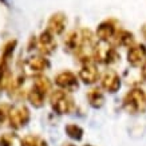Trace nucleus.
<instances>
[{
    "label": "nucleus",
    "mask_w": 146,
    "mask_h": 146,
    "mask_svg": "<svg viewBox=\"0 0 146 146\" xmlns=\"http://www.w3.org/2000/svg\"><path fill=\"white\" fill-rule=\"evenodd\" d=\"M123 109L129 114H142L146 111V94L142 89H131L123 98Z\"/></svg>",
    "instance_id": "nucleus-1"
},
{
    "label": "nucleus",
    "mask_w": 146,
    "mask_h": 146,
    "mask_svg": "<svg viewBox=\"0 0 146 146\" xmlns=\"http://www.w3.org/2000/svg\"><path fill=\"white\" fill-rule=\"evenodd\" d=\"M50 103L52 110L58 114H71L75 110V103L72 97L63 90L52 91L50 95Z\"/></svg>",
    "instance_id": "nucleus-2"
},
{
    "label": "nucleus",
    "mask_w": 146,
    "mask_h": 146,
    "mask_svg": "<svg viewBox=\"0 0 146 146\" xmlns=\"http://www.w3.org/2000/svg\"><path fill=\"white\" fill-rule=\"evenodd\" d=\"M93 59L102 64H114L119 59V55L110 42L99 40L94 47Z\"/></svg>",
    "instance_id": "nucleus-3"
},
{
    "label": "nucleus",
    "mask_w": 146,
    "mask_h": 146,
    "mask_svg": "<svg viewBox=\"0 0 146 146\" xmlns=\"http://www.w3.org/2000/svg\"><path fill=\"white\" fill-rule=\"evenodd\" d=\"M8 122L9 126L15 130L24 127L30 122V110L24 105H18L9 109L8 113Z\"/></svg>",
    "instance_id": "nucleus-4"
},
{
    "label": "nucleus",
    "mask_w": 146,
    "mask_h": 146,
    "mask_svg": "<svg viewBox=\"0 0 146 146\" xmlns=\"http://www.w3.org/2000/svg\"><path fill=\"white\" fill-rule=\"evenodd\" d=\"M15 47H16V42L12 40V42H8L4 46V48H3V52H1V56H0V87L9 83L8 63L9 59L12 58Z\"/></svg>",
    "instance_id": "nucleus-5"
},
{
    "label": "nucleus",
    "mask_w": 146,
    "mask_h": 146,
    "mask_svg": "<svg viewBox=\"0 0 146 146\" xmlns=\"http://www.w3.org/2000/svg\"><path fill=\"white\" fill-rule=\"evenodd\" d=\"M23 68L27 75H39L50 68V60L44 56H31L24 62Z\"/></svg>",
    "instance_id": "nucleus-6"
},
{
    "label": "nucleus",
    "mask_w": 146,
    "mask_h": 146,
    "mask_svg": "<svg viewBox=\"0 0 146 146\" xmlns=\"http://www.w3.org/2000/svg\"><path fill=\"white\" fill-rule=\"evenodd\" d=\"M55 83L60 87V90L71 93L78 89V78L71 71H62L55 76Z\"/></svg>",
    "instance_id": "nucleus-7"
},
{
    "label": "nucleus",
    "mask_w": 146,
    "mask_h": 146,
    "mask_svg": "<svg viewBox=\"0 0 146 146\" xmlns=\"http://www.w3.org/2000/svg\"><path fill=\"white\" fill-rule=\"evenodd\" d=\"M101 86L103 90L109 93H117L121 87V78L114 70H106L105 74L102 75Z\"/></svg>",
    "instance_id": "nucleus-8"
},
{
    "label": "nucleus",
    "mask_w": 146,
    "mask_h": 146,
    "mask_svg": "<svg viewBox=\"0 0 146 146\" xmlns=\"http://www.w3.org/2000/svg\"><path fill=\"white\" fill-rule=\"evenodd\" d=\"M99 78V71H98V67L95 66L94 62H86L82 63V67H80L79 71V79L86 84H93L95 83Z\"/></svg>",
    "instance_id": "nucleus-9"
},
{
    "label": "nucleus",
    "mask_w": 146,
    "mask_h": 146,
    "mask_svg": "<svg viewBox=\"0 0 146 146\" xmlns=\"http://www.w3.org/2000/svg\"><path fill=\"white\" fill-rule=\"evenodd\" d=\"M38 46H39L40 52L43 55H51L56 50V40L48 30H46L39 35Z\"/></svg>",
    "instance_id": "nucleus-10"
},
{
    "label": "nucleus",
    "mask_w": 146,
    "mask_h": 146,
    "mask_svg": "<svg viewBox=\"0 0 146 146\" xmlns=\"http://www.w3.org/2000/svg\"><path fill=\"white\" fill-rule=\"evenodd\" d=\"M127 62L133 67L142 66L146 63V47L143 44H134L127 52Z\"/></svg>",
    "instance_id": "nucleus-11"
},
{
    "label": "nucleus",
    "mask_w": 146,
    "mask_h": 146,
    "mask_svg": "<svg viewBox=\"0 0 146 146\" xmlns=\"http://www.w3.org/2000/svg\"><path fill=\"white\" fill-rule=\"evenodd\" d=\"M66 24H67V18L66 15L62 12H56L51 15V18L48 19L47 23V30H48L54 36L55 35H60L63 34V31L66 30Z\"/></svg>",
    "instance_id": "nucleus-12"
},
{
    "label": "nucleus",
    "mask_w": 146,
    "mask_h": 146,
    "mask_svg": "<svg viewBox=\"0 0 146 146\" xmlns=\"http://www.w3.org/2000/svg\"><path fill=\"white\" fill-rule=\"evenodd\" d=\"M118 31L117 23L114 20H105L102 22L97 28V36L99 38V40H105L109 42L110 39H113Z\"/></svg>",
    "instance_id": "nucleus-13"
},
{
    "label": "nucleus",
    "mask_w": 146,
    "mask_h": 146,
    "mask_svg": "<svg viewBox=\"0 0 146 146\" xmlns=\"http://www.w3.org/2000/svg\"><path fill=\"white\" fill-rule=\"evenodd\" d=\"M115 39V44L122 46V47H133L134 43H135V39H134V35L130 31H126V30H118L117 34L114 36Z\"/></svg>",
    "instance_id": "nucleus-14"
},
{
    "label": "nucleus",
    "mask_w": 146,
    "mask_h": 146,
    "mask_svg": "<svg viewBox=\"0 0 146 146\" xmlns=\"http://www.w3.org/2000/svg\"><path fill=\"white\" fill-rule=\"evenodd\" d=\"M46 97H47V95H46L43 91H40L39 89H36L34 84H32V87L28 90V93H27V99H28V102H30L34 107L43 106Z\"/></svg>",
    "instance_id": "nucleus-15"
},
{
    "label": "nucleus",
    "mask_w": 146,
    "mask_h": 146,
    "mask_svg": "<svg viewBox=\"0 0 146 146\" xmlns=\"http://www.w3.org/2000/svg\"><path fill=\"white\" fill-rule=\"evenodd\" d=\"M80 44V32L71 31L64 39V51L67 52H76Z\"/></svg>",
    "instance_id": "nucleus-16"
},
{
    "label": "nucleus",
    "mask_w": 146,
    "mask_h": 146,
    "mask_svg": "<svg viewBox=\"0 0 146 146\" xmlns=\"http://www.w3.org/2000/svg\"><path fill=\"white\" fill-rule=\"evenodd\" d=\"M87 101H89L90 106L95 107V109H99V107L103 106L105 103V95L102 93L101 89L98 87H94L87 93Z\"/></svg>",
    "instance_id": "nucleus-17"
},
{
    "label": "nucleus",
    "mask_w": 146,
    "mask_h": 146,
    "mask_svg": "<svg viewBox=\"0 0 146 146\" xmlns=\"http://www.w3.org/2000/svg\"><path fill=\"white\" fill-rule=\"evenodd\" d=\"M0 146H22V138L15 133H4L0 135Z\"/></svg>",
    "instance_id": "nucleus-18"
},
{
    "label": "nucleus",
    "mask_w": 146,
    "mask_h": 146,
    "mask_svg": "<svg viewBox=\"0 0 146 146\" xmlns=\"http://www.w3.org/2000/svg\"><path fill=\"white\" fill-rule=\"evenodd\" d=\"M22 146H48L47 142L39 135L35 134H27L22 139Z\"/></svg>",
    "instance_id": "nucleus-19"
},
{
    "label": "nucleus",
    "mask_w": 146,
    "mask_h": 146,
    "mask_svg": "<svg viewBox=\"0 0 146 146\" xmlns=\"http://www.w3.org/2000/svg\"><path fill=\"white\" fill-rule=\"evenodd\" d=\"M64 131H66V134L68 137L72 138V139H75V141H79V139H82V137H83V129L75 123L67 125L66 127H64Z\"/></svg>",
    "instance_id": "nucleus-20"
},
{
    "label": "nucleus",
    "mask_w": 146,
    "mask_h": 146,
    "mask_svg": "<svg viewBox=\"0 0 146 146\" xmlns=\"http://www.w3.org/2000/svg\"><path fill=\"white\" fill-rule=\"evenodd\" d=\"M34 86H35L36 89H39L40 91H43L46 95L51 91V82L46 76H36L35 82H34Z\"/></svg>",
    "instance_id": "nucleus-21"
},
{
    "label": "nucleus",
    "mask_w": 146,
    "mask_h": 146,
    "mask_svg": "<svg viewBox=\"0 0 146 146\" xmlns=\"http://www.w3.org/2000/svg\"><path fill=\"white\" fill-rule=\"evenodd\" d=\"M11 107L8 105H0V125L4 123V121L8 118V113Z\"/></svg>",
    "instance_id": "nucleus-22"
},
{
    "label": "nucleus",
    "mask_w": 146,
    "mask_h": 146,
    "mask_svg": "<svg viewBox=\"0 0 146 146\" xmlns=\"http://www.w3.org/2000/svg\"><path fill=\"white\" fill-rule=\"evenodd\" d=\"M141 74H142V78H143V79H146V63H145V64H142Z\"/></svg>",
    "instance_id": "nucleus-23"
},
{
    "label": "nucleus",
    "mask_w": 146,
    "mask_h": 146,
    "mask_svg": "<svg viewBox=\"0 0 146 146\" xmlns=\"http://www.w3.org/2000/svg\"><path fill=\"white\" fill-rule=\"evenodd\" d=\"M141 32H142V36H143V38H145V40H146V24H143V26H142Z\"/></svg>",
    "instance_id": "nucleus-24"
},
{
    "label": "nucleus",
    "mask_w": 146,
    "mask_h": 146,
    "mask_svg": "<svg viewBox=\"0 0 146 146\" xmlns=\"http://www.w3.org/2000/svg\"><path fill=\"white\" fill-rule=\"evenodd\" d=\"M63 146H75V145H72V143H64Z\"/></svg>",
    "instance_id": "nucleus-25"
},
{
    "label": "nucleus",
    "mask_w": 146,
    "mask_h": 146,
    "mask_svg": "<svg viewBox=\"0 0 146 146\" xmlns=\"http://www.w3.org/2000/svg\"><path fill=\"white\" fill-rule=\"evenodd\" d=\"M86 146H91V145H86Z\"/></svg>",
    "instance_id": "nucleus-26"
}]
</instances>
